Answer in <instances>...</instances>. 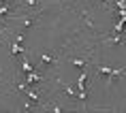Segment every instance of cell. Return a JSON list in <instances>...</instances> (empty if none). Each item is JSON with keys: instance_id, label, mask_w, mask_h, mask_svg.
Masks as SVG:
<instances>
[{"instance_id": "4", "label": "cell", "mask_w": 126, "mask_h": 113, "mask_svg": "<svg viewBox=\"0 0 126 113\" xmlns=\"http://www.w3.org/2000/svg\"><path fill=\"white\" fill-rule=\"evenodd\" d=\"M39 60L43 62L45 66H56V64H58V60H56V58H51L49 53H39Z\"/></svg>"}, {"instance_id": "2", "label": "cell", "mask_w": 126, "mask_h": 113, "mask_svg": "<svg viewBox=\"0 0 126 113\" xmlns=\"http://www.w3.org/2000/svg\"><path fill=\"white\" fill-rule=\"evenodd\" d=\"M98 73L109 75V79H113V77H118V75H126V68H111V66H103V64H98Z\"/></svg>"}, {"instance_id": "6", "label": "cell", "mask_w": 126, "mask_h": 113, "mask_svg": "<svg viewBox=\"0 0 126 113\" xmlns=\"http://www.w3.org/2000/svg\"><path fill=\"white\" fill-rule=\"evenodd\" d=\"M58 81H60V85L64 87V92H66V94H68V96H73V98H77V90H75V87H73V85H68L66 81H62V79H58Z\"/></svg>"}, {"instance_id": "5", "label": "cell", "mask_w": 126, "mask_h": 113, "mask_svg": "<svg viewBox=\"0 0 126 113\" xmlns=\"http://www.w3.org/2000/svg\"><path fill=\"white\" fill-rule=\"evenodd\" d=\"M19 90H21L24 94H26V96H28L30 100H34V102H41V96H39V94H34L32 90H28V87L24 85V83H19Z\"/></svg>"}, {"instance_id": "8", "label": "cell", "mask_w": 126, "mask_h": 113, "mask_svg": "<svg viewBox=\"0 0 126 113\" xmlns=\"http://www.w3.org/2000/svg\"><path fill=\"white\" fill-rule=\"evenodd\" d=\"M11 51H13V53H26L19 41H13V45H11Z\"/></svg>"}, {"instance_id": "9", "label": "cell", "mask_w": 126, "mask_h": 113, "mask_svg": "<svg viewBox=\"0 0 126 113\" xmlns=\"http://www.w3.org/2000/svg\"><path fill=\"white\" fill-rule=\"evenodd\" d=\"M71 62H73L75 66H79V68H86V64H88L86 60H75V58H73V60H71Z\"/></svg>"}, {"instance_id": "1", "label": "cell", "mask_w": 126, "mask_h": 113, "mask_svg": "<svg viewBox=\"0 0 126 113\" xmlns=\"http://www.w3.org/2000/svg\"><path fill=\"white\" fill-rule=\"evenodd\" d=\"M86 79H88V73L83 71L77 79V98L79 100H86Z\"/></svg>"}, {"instance_id": "7", "label": "cell", "mask_w": 126, "mask_h": 113, "mask_svg": "<svg viewBox=\"0 0 126 113\" xmlns=\"http://www.w3.org/2000/svg\"><path fill=\"white\" fill-rule=\"evenodd\" d=\"M21 66H24V71H26V73H32V71H34V66L30 64V60H28V56H26V53H24V60H21Z\"/></svg>"}, {"instance_id": "11", "label": "cell", "mask_w": 126, "mask_h": 113, "mask_svg": "<svg viewBox=\"0 0 126 113\" xmlns=\"http://www.w3.org/2000/svg\"><path fill=\"white\" fill-rule=\"evenodd\" d=\"M2 30H4V28H0V34H2Z\"/></svg>"}, {"instance_id": "10", "label": "cell", "mask_w": 126, "mask_h": 113, "mask_svg": "<svg viewBox=\"0 0 126 113\" xmlns=\"http://www.w3.org/2000/svg\"><path fill=\"white\" fill-rule=\"evenodd\" d=\"M9 13V7L7 4H2V7H0V15H7Z\"/></svg>"}, {"instance_id": "3", "label": "cell", "mask_w": 126, "mask_h": 113, "mask_svg": "<svg viewBox=\"0 0 126 113\" xmlns=\"http://www.w3.org/2000/svg\"><path fill=\"white\" fill-rule=\"evenodd\" d=\"M26 81L28 83H41V81H45V77L39 75L36 71H32V73H26Z\"/></svg>"}]
</instances>
